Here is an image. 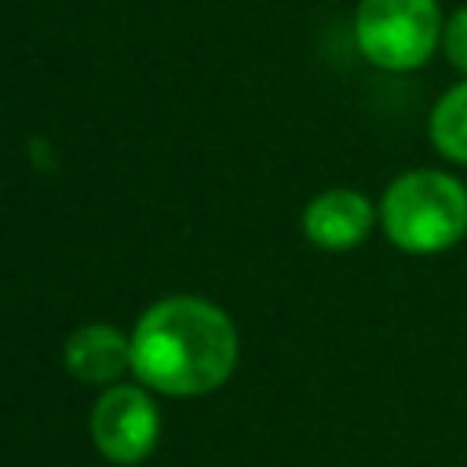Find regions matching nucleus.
Segmentation results:
<instances>
[{
    "instance_id": "8",
    "label": "nucleus",
    "mask_w": 467,
    "mask_h": 467,
    "mask_svg": "<svg viewBox=\"0 0 467 467\" xmlns=\"http://www.w3.org/2000/svg\"><path fill=\"white\" fill-rule=\"evenodd\" d=\"M441 51H445V58H449L460 73H467V4L456 7V11L445 18V29H441Z\"/></svg>"
},
{
    "instance_id": "3",
    "label": "nucleus",
    "mask_w": 467,
    "mask_h": 467,
    "mask_svg": "<svg viewBox=\"0 0 467 467\" xmlns=\"http://www.w3.org/2000/svg\"><path fill=\"white\" fill-rule=\"evenodd\" d=\"M438 0H361L354 11L358 51L387 73L420 69L441 47Z\"/></svg>"
},
{
    "instance_id": "1",
    "label": "nucleus",
    "mask_w": 467,
    "mask_h": 467,
    "mask_svg": "<svg viewBox=\"0 0 467 467\" xmlns=\"http://www.w3.org/2000/svg\"><path fill=\"white\" fill-rule=\"evenodd\" d=\"M237 365V328L208 299L171 296L153 303L131 332V372L175 398L223 387Z\"/></svg>"
},
{
    "instance_id": "6",
    "label": "nucleus",
    "mask_w": 467,
    "mask_h": 467,
    "mask_svg": "<svg viewBox=\"0 0 467 467\" xmlns=\"http://www.w3.org/2000/svg\"><path fill=\"white\" fill-rule=\"evenodd\" d=\"M66 368L84 383H117L131 372V336L113 325H84L62 347Z\"/></svg>"
},
{
    "instance_id": "7",
    "label": "nucleus",
    "mask_w": 467,
    "mask_h": 467,
    "mask_svg": "<svg viewBox=\"0 0 467 467\" xmlns=\"http://www.w3.org/2000/svg\"><path fill=\"white\" fill-rule=\"evenodd\" d=\"M427 131H431L434 150L445 161L467 168V77L452 84L449 91H441V99L431 109Z\"/></svg>"
},
{
    "instance_id": "5",
    "label": "nucleus",
    "mask_w": 467,
    "mask_h": 467,
    "mask_svg": "<svg viewBox=\"0 0 467 467\" xmlns=\"http://www.w3.org/2000/svg\"><path fill=\"white\" fill-rule=\"evenodd\" d=\"M376 219L379 215L365 193H358L350 186H336V190L317 193L306 204L303 234L310 244H317L325 252H350L368 237Z\"/></svg>"
},
{
    "instance_id": "2",
    "label": "nucleus",
    "mask_w": 467,
    "mask_h": 467,
    "mask_svg": "<svg viewBox=\"0 0 467 467\" xmlns=\"http://www.w3.org/2000/svg\"><path fill=\"white\" fill-rule=\"evenodd\" d=\"M379 226L409 255H438L467 237V186L441 168L398 175L379 201Z\"/></svg>"
},
{
    "instance_id": "4",
    "label": "nucleus",
    "mask_w": 467,
    "mask_h": 467,
    "mask_svg": "<svg viewBox=\"0 0 467 467\" xmlns=\"http://www.w3.org/2000/svg\"><path fill=\"white\" fill-rule=\"evenodd\" d=\"M157 434H161L157 405L139 387L117 383L91 409V441L109 463L120 467L142 463L153 452Z\"/></svg>"
}]
</instances>
